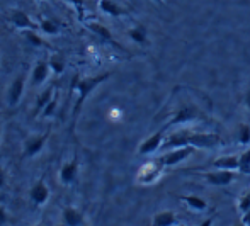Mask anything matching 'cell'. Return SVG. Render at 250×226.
I'll use <instances>...</instances> for the list:
<instances>
[{"instance_id": "obj_1", "label": "cell", "mask_w": 250, "mask_h": 226, "mask_svg": "<svg viewBox=\"0 0 250 226\" xmlns=\"http://www.w3.org/2000/svg\"><path fill=\"white\" fill-rule=\"evenodd\" d=\"M111 77V73H101V75H94V77H83V79H79L77 77L73 80V85L72 89L77 92V101H75V105H73V112H72V118L73 121H77V116L80 114V109H82L83 102L87 101L90 94L101 85L102 82Z\"/></svg>"}, {"instance_id": "obj_2", "label": "cell", "mask_w": 250, "mask_h": 226, "mask_svg": "<svg viewBox=\"0 0 250 226\" xmlns=\"http://www.w3.org/2000/svg\"><path fill=\"white\" fill-rule=\"evenodd\" d=\"M223 144V140L216 133H198L189 131V146L201 148V150H213Z\"/></svg>"}, {"instance_id": "obj_3", "label": "cell", "mask_w": 250, "mask_h": 226, "mask_svg": "<svg viewBox=\"0 0 250 226\" xmlns=\"http://www.w3.org/2000/svg\"><path fill=\"white\" fill-rule=\"evenodd\" d=\"M192 153H194V148L192 146H181V148H174V150H168L167 153L158 157L157 160L160 162L164 167H174V165L188 160Z\"/></svg>"}, {"instance_id": "obj_4", "label": "cell", "mask_w": 250, "mask_h": 226, "mask_svg": "<svg viewBox=\"0 0 250 226\" xmlns=\"http://www.w3.org/2000/svg\"><path fill=\"white\" fill-rule=\"evenodd\" d=\"M9 22L14 27H17L19 31H27V29H38L40 31V24L33 19L27 12H24L22 9H12L9 14Z\"/></svg>"}, {"instance_id": "obj_5", "label": "cell", "mask_w": 250, "mask_h": 226, "mask_svg": "<svg viewBox=\"0 0 250 226\" xmlns=\"http://www.w3.org/2000/svg\"><path fill=\"white\" fill-rule=\"evenodd\" d=\"M24 90H26V77L17 75L7 89V104L10 107H16L21 102V99L24 97Z\"/></svg>"}, {"instance_id": "obj_6", "label": "cell", "mask_w": 250, "mask_h": 226, "mask_svg": "<svg viewBox=\"0 0 250 226\" xmlns=\"http://www.w3.org/2000/svg\"><path fill=\"white\" fill-rule=\"evenodd\" d=\"M48 141V133H41V135H33L24 141V157L33 158L40 155L44 150Z\"/></svg>"}, {"instance_id": "obj_7", "label": "cell", "mask_w": 250, "mask_h": 226, "mask_svg": "<svg viewBox=\"0 0 250 226\" xmlns=\"http://www.w3.org/2000/svg\"><path fill=\"white\" fill-rule=\"evenodd\" d=\"M162 168H164V165H162L158 160L150 162V164H145V165H143V167L138 170V182H140V184H143V185H148V184H153L158 177H160Z\"/></svg>"}, {"instance_id": "obj_8", "label": "cell", "mask_w": 250, "mask_h": 226, "mask_svg": "<svg viewBox=\"0 0 250 226\" xmlns=\"http://www.w3.org/2000/svg\"><path fill=\"white\" fill-rule=\"evenodd\" d=\"M50 196H51L50 187L46 185L44 179H40V181L34 182L33 187H31V190H29L31 201H33L36 206H44V204L48 203V199H50Z\"/></svg>"}, {"instance_id": "obj_9", "label": "cell", "mask_w": 250, "mask_h": 226, "mask_svg": "<svg viewBox=\"0 0 250 226\" xmlns=\"http://www.w3.org/2000/svg\"><path fill=\"white\" fill-rule=\"evenodd\" d=\"M79 168H80V164L77 157H73L70 162L63 164L62 168H60V182L65 184V185L73 184L77 181V177H79Z\"/></svg>"}, {"instance_id": "obj_10", "label": "cell", "mask_w": 250, "mask_h": 226, "mask_svg": "<svg viewBox=\"0 0 250 226\" xmlns=\"http://www.w3.org/2000/svg\"><path fill=\"white\" fill-rule=\"evenodd\" d=\"M199 118V111L196 105H184V107H181L177 112L174 114V118H172V121L168 123V128L170 126H175V124H184V123H191L194 121V119Z\"/></svg>"}, {"instance_id": "obj_11", "label": "cell", "mask_w": 250, "mask_h": 226, "mask_svg": "<svg viewBox=\"0 0 250 226\" xmlns=\"http://www.w3.org/2000/svg\"><path fill=\"white\" fill-rule=\"evenodd\" d=\"M50 72H51L50 62H46V60H38L33 66V72H31V83H33V85H43L48 77H50Z\"/></svg>"}, {"instance_id": "obj_12", "label": "cell", "mask_w": 250, "mask_h": 226, "mask_svg": "<svg viewBox=\"0 0 250 226\" xmlns=\"http://www.w3.org/2000/svg\"><path fill=\"white\" fill-rule=\"evenodd\" d=\"M164 144V131H157L146 138L138 148V155H151Z\"/></svg>"}, {"instance_id": "obj_13", "label": "cell", "mask_w": 250, "mask_h": 226, "mask_svg": "<svg viewBox=\"0 0 250 226\" xmlns=\"http://www.w3.org/2000/svg\"><path fill=\"white\" fill-rule=\"evenodd\" d=\"M204 177H206V181L209 184H213V185L223 187V185H228V184L233 182L235 177H237V174H235L233 170H216V168H214V172L206 174Z\"/></svg>"}, {"instance_id": "obj_14", "label": "cell", "mask_w": 250, "mask_h": 226, "mask_svg": "<svg viewBox=\"0 0 250 226\" xmlns=\"http://www.w3.org/2000/svg\"><path fill=\"white\" fill-rule=\"evenodd\" d=\"M211 165H213V168H216V170L238 172V167H240V155H225V157L216 158Z\"/></svg>"}, {"instance_id": "obj_15", "label": "cell", "mask_w": 250, "mask_h": 226, "mask_svg": "<svg viewBox=\"0 0 250 226\" xmlns=\"http://www.w3.org/2000/svg\"><path fill=\"white\" fill-rule=\"evenodd\" d=\"M164 148L167 150H174V148H181V146H189V131H179V133H172L167 140H164Z\"/></svg>"}, {"instance_id": "obj_16", "label": "cell", "mask_w": 250, "mask_h": 226, "mask_svg": "<svg viewBox=\"0 0 250 226\" xmlns=\"http://www.w3.org/2000/svg\"><path fill=\"white\" fill-rule=\"evenodd\" d=\"M62 214H63V223L66 226H82V223H83L82 211H79L73 206H66Z\"/></svg>"}, {"instance_id": "obj_17", "label": "cell", "mask_w": 250, "mask_h": 226, "mask_svg": "<svg viewBox=\"0 0 250 226\" xmlns=\"http://www.w3.org/2000/svg\"><path fill=\"white\" fill-rule=\"evenodd\" d=\"M99 9L102 10L104 14L107 16H112V17H121V16H126L128 10H125L118 2L114 0H99Z\"/></svg>"}, {"instance_id": "obj_18", "label": "cell", "mask_w": 250, "mask_h": 226, "mask_svg": "<svg viewBox=\"0 0 250 226\" xmlns=\"http://www.w3.org/2000/svg\"><path fill=\"white\" fill-rule=\"evenodd\" d=\"M153 226H174L177 225V216L174 211H160L153 216Z\"/></svg>"}, {"instance_id": "obj_19", "label": "cell", "mask_w": 250, "mask_h": 226, "mask_svg": "<svg viewBox=\"0 0 250 226\" xmlns=\"http://www.w3.org/2000/svg\"><path fill=\"white\" fill-rule=\"evenodd\" d=\"M87 27H89V29L92 31L94 34H97V36H99L101 40H104V41H107V43H112V44H114V38H112V33L107 29V27L104 26V24L90 22V24H87Z\"/></svg>"}, {"instance_id": "obj_20", "label": "cell", "mask_w": 250, "mask_h": 226, "mask_svg": "<svg viewBox=\"0 0 250 226\" xmlns=\"http://www.w3.org/2000/svg\"><path fill=\"white\" fill-rule=\"evenodd\" d=\"M50 62V66H51V72L56 73V75H60V73L65 72L66 68V60L63 55H60V53H55V55H51V58L48 60Z\"/></svg>"}, {"instance_id": "obj_21", "label": "cell", "mask_w": 250, "mask_h": 226, "mask_svg": "<svg viewBox=\"0 0 250 226\" xmlns=\"http://www.w3.org/2000/svg\"><path fill=\"white\" fill-rule=\"evenodd\" d=\"M55 94H56V92L53 89H46L44 92H41V94L38 95V99H36V112H38V114H41V112L44 111V107L50 104V101L53 99V95H55Z\"/></svg>"}, {"instance_id": "obj_22", "label": "cell", "mask_w": 250, "mask_h": 226, "mask_svg": "<svg viewBox=\"0 0 250 226\" xmlns=\"http://www.w3.org/2000/svg\"><path fill=\"white\" fill-rule=\"evenodd\" d=\"M40 31L44 34H48V36H55V34L60 33V26L55 22V21L51 19H41L40 22Z\"/></svg>"}, {"instance_id": "obj_23", "label": "cell", "mask_w": 250, "mask_h": 226, "mask_svg": "<svg viewBox=\"0 0 250 226\" xmlns=\"http://www.w3.org/2000/svg\"><path fill=\"white\" fill-rule=\"evenodd\" d=\"M128 36L135 41L136 44H145L146 43V29L143 26H135L128 31Z\"/></svg>"}, {"instance_id": "obj_24", "label": "cell", "mask_w": 250, "mask_h": 226, "mask_svg": "<svg viewBox=\"0 0 250 226\" xmlns=\"http://www.w3.org/2000/svg\"><path fill=\"white\" fill-rule=\"evenodd\" d=\"M24 38H26V41L29 44H33L34 48H40V46L44 44L43 38H41V34L38 33V29H27V31H22Z\"/></svg>"}, {"instance_id": "obj_25", "label": "cell", "mask_w": 250, "mask_h": 226, "mask_svg": "<svg viewBox=\"0 0 250 226\" xmlns=\"http://www.w3.org/2000/svg\"><path fill=\"white\" fill-rule=\"evenodd\" d=\"M184 201L188 203V206L192 207L194 211H204L208 207V203L199 196H192V194H191V196H186Z\"/></svg>"}, {"instance_id": "obj_26", "label": "cell", "mask_w": 250, "mask_h": 226, "mask_svg": "<svg viewBox=\"0 0 250 226\" xmlns=\"http://www.w3.org/2000/svg\"><path fill=\"white\" fill-rule=\"evenodd\" d=\"M238 172L245 175L250 174V148H247V150L240 155V167H238Z\"/></svg>"}, {"instance_id": "obj_27", "label": "cell", "mask_w": 250, "mask_h": 226, "mask_svg": "<svg viewBox=\"0 0 250 226\" xmlns=\"http://www.w3.org/2000/svg\"><path fill=\"white\" fill-rule=\"evenodd\" d=\"M238 141L242 144H249L250 143V126L249 124H242L238 128Z\"/></svg>"}, {"instance_id": "obj_28", "label": "cell", "mask_w": 250, "mask_h": 226, "mask_svg": "<svg viewBox=\"0 0 250 226\" xmlns=\"http://www.w3.org/2000/svg\"><path fill=\"white\" fill-rule=\"evenodd\" d=\"M56 105H58V95H53V99L50 101V104L44 107V111L41 112V116H44V118H50V116L55 114V111H56Z\"/></svg>"}, {"instance_id": "obj_29", "label": "cell", "mask_w": 250, "mask_h": 226, "mask_svg": "<svg viewBox=\"0 0 250 226\" xmlns=\"http://www.w3.org/2000/svg\"><path fill=\"white\" fill-rule=\"evenodd\" d=\"M238 209H240V213H245V211L250 209V190L240 199V203H238Z\"/></svg>"}, {"instance_id": "obj_30", "label": "cell", "mask_w": 250, "mask_h": 226, "mask_svg": "<svg viewBox=\"0 0 250 226\" xmlns=\"http://www.w3.org/2000/svg\"><path fill=\"white\" fill-rule=\"evenodd\" d=\"M7 223H9V213H7L5 206L0 204V226H5Z\"/></svg>"}, {"instance_id": "obj_31", "label": "cell", "mask_w": 250, "mask_h": 226, "mask_svg": "<svg viewBox=\"0 0 250 226\" xmlns=\"http://www.w3.org/2000/svg\"><path fill=\"white\" fill-rule=\"evenodd\" d=\"M66 2L72 3L73 7H77V9H79V12H82V9H83V2H85V0H66Z\"/></svg>"}, {"instance_id": "obj_32", "label": "cell", "mask_w": 250, "mask_h": 226, "mask_svg": "<svg viewBox=\"0 0 250 226\" xmlns=\"http://www.w3.org/2000/svg\"><path fill=\"white\" fill-rule=\"evenodd\" d=\"M5 182H7V174L3 170V167H0V189L5 185Z\"/></svg>"}, {"instance_id": "obj_33", "label": "cell", "mask_w": 250, "mask_h": 226, "mask_svg": "<svg viewBox=\"0 0 250 226\" xmlns=\"http://www.w3.org/2000/svg\"><path fill=\"white\" fill-rule=\"evenodd\" d=\"M242 223L245 226H250V209L245 211V213H242Z\"/></svg>"}, {"instance_id": "obj_34", "label": "cell", "mask_w": 250, "mask_h": 226, "mask_svg": "<svg viewBox=\"0 0 250 226\" xmlns=\"http://www.w3.org/2000/svg\"><path fill=\"white\" fill-rule=\"evenodd\" d=\"M211 225H213V218H208V220H204L199 226H211Z\"/></svg>"}, {"instance_id": "obj_35", "label": "cell", "mask_w": 250, "mask_h": 226, "mask_svg": "<svg viewBox=\"0 0 250 226\" xmlns=\"http://www.w3.org/2000/svg\"><path fill=\"white\" fill-rule=\"evenodd\" d=\"M245 104H247V107L250 109V89L247 90V94H245Z\"/></svg>"}, {"instance_id": "obj_36", "label": "cell", "mask_w": 250, "mask_h": 226, "mask_svg": "<svg viewBox=\"0 0 250 226\" xmlns=\"http://www.w3.org/2000/svg\"><path fill=\"white\" fill-rule=\"evenodd\" d=\"M233 226H245L244 223H242V221H240V223H238V225H233Z\"/></svg>"}, {"instance_id": "obj_37", "label": "cell", "mask_w": 250, "mask_h": 226, "mask_svg": "<svg viewBox=\"0 0 250 226\" xmlns=\"http://www.w3.org/2000/svg\"><path fill=\"white\" fill-rule=\"evenodd\" d=\"M36 2H48V0H36Z\"/></svg>"}, {"instance_id": "obj_38", "label": "cell", "mask_w": 250, "mask_h": 226, "mask_svg": "<svg viewBox=\"0 0 250 226\" xmlns=\"http://www.w3.org/2000/svg\"><path fill=\"white\" fill-rule=\"evenodd\" d=\"M174 226H188V225H174Z\"/></svg>"}, {"instance_id": "obj_39", "label": "cell", "mask_w": 250, "mask_h": 226, "mask_svg": "<svg viewBox=\"0 0 250 226\" xmlns=\"http://www.w3.org/2000/svg\"><path fill=\"white\" fill-rule=\"evenodd\" d=\"M155 2H158V3H160V2H164V0H155Z\"/></svg>"}, {"instance_id": "obj_40", "label": "cell", "mask_w": 250, "mask_h": 226, "mask_svg": "<svg viewBox=\"0 0 250 226\" xmlns=\"http://www.w3.org/2000/svg\"><path fill=\"white\" fill-rule=\"evenodd\" d=\"M0 136H2V128H0Z\"/></svg>"}, {"instance_id": "obj_41", "label": "cell", "mask_w": 250, "mask_h": 226, "mask_svg": "<svg viewBox=\"0 0 250 226\" xmlns=\"http://www.w3.org/2000/svg\"><path fill=\"white\" fill-rule=\"evenodd\" d=\"M34 226H44V225H34Z\"/></svg>"}]
</instances>
